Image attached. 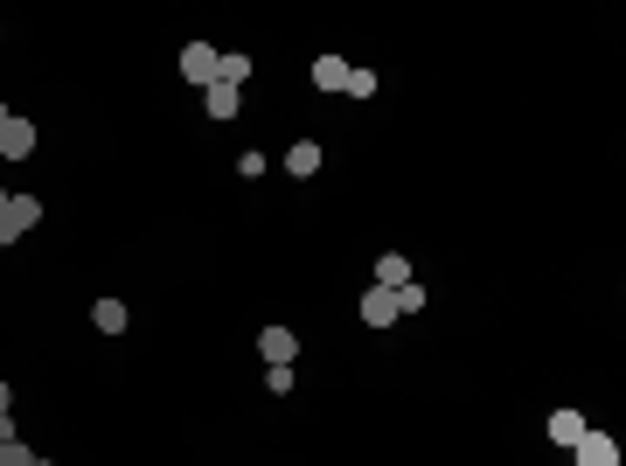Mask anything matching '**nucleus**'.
Returning a JSON list of instances; mask_svg holds the SVG:
<instances>
[{"label": "nucleus", "instance_id": "1", "mask_svg": "<svg viewBox=\"0 0 626 466\" xmlns=\"http://www.w3.org/2000/svg\"><path fill=\"white\" fill-rule=\"evenodd\" d=\"M35 223H42V202H35L28 188H14V195H7V209H0V251H7V244H21Z\"/></svg>", "mask_w": 626, "mask_h": 466}, {"label": "nucleus", "instance_id": "2", "mask_svg": "<svg viewBox=\"0 0 626 466\" xmlns=\"http://www.w3.org/2000/svg\"><path fill=\"white\" fill-rule=\"evenodd\" d=\"M216 63H223V49H209V42H188V49H181V77L202 84V91L216 84Z\"/></svg>", "mask_w": 626, "mask_h": 466}, {"label": "nucleus", "instance_id": "3", "mask_svg": "<svg viewBox=\"0 0 626 466\" xmlns=\"http://www.w3.org/2000/svg\"><path fill=\"white\" fill-rule=\"evenodd\" d=\"M571 460H578V466H620V446H613L606 432H585V439L571 446Z\"/></svg>", "mask_w": 626, "mask_h": 466}, {"label": "nucleus", "instance_id": "4", "mask_svg": "<svg viewBox=\"0 0 626 466\" xmlns=\"http://www.w3.org/2000/svg\"><path fill=\"white\" fill-rule=\"evenodd\" d=\"M543 432H550V446H564V453H571L592 425H585V411H550V425H543Z\"/></svg>", "mask_w": 626, "mask_h": 466}, {"label": "nucleus", "instance_id": "5", "mask_svg": "<svg viewBox=\"0 0 626 466\" xmlns=\"http://www.w3.org/2000/svg\"><path fill=\"white\" fill-rule=\"evenodd\" d=\"M202 105H209V119H216V126H230V119L244 112V91H230V84H209V91H202Z\"/></svg>", "mask_w": 626, "mask_h": 466}, {"label": "nucleus", "instance_id": "6", "mask_svg": "<svg viewBox=\"0 0 626 466\" xmlns=\"http://www.w3.org/2000/svg\"><path fill=\"white\" fill-rule=\"evenodd\" d=\"M258 355H265V362H293V355H300V334H293V327H265V334H258Z\"/></svg>", "mask_w": 626, "mask_h": 466}, {"label": "nucleus", "instance_id": "7", "mask_svg": "<svg viewBox=\"0 0 626 466\" xmlns=\"http://www.w3.org/2000/svg\"><path fill=\"white\" fill-rule=\"evenodd\" d=\"M0 154L28 160V154H35V126H28V119H7V126H0Z\"/></svg>", "mask_w": 626, "mask_h": 466}, {"label": "nucleus", "instance_id": "8", "mask_svg": "<svg viewBox=\"0 0 626 466\" xmlns=\"http://www.w3.org/2000/svg\"><path fill=\"white\" fill-rule=\"evenodd\" d=\"M286 174H293V181H313V174H320V140H293V147H286Z\"/></svg>", "mask_w": 626, "mask_h": 466}, {"label": "nucleus", "instance_id": "9", "mask_svg": "<svg viewBox=\"0 0 626 466\" xmlns=\"http://www.w3.org/2000/svg\"><path fill=\"white\" fill-rule=\"evenodd\" d=\"M348 70L355 63H341V56H313V91H348Z\"/></svg>", "mask_w": 626, "mask_h": 466}, {"label": "nucleus", "instance_id": "10", "mask_svg": "<svg viewBox=\"0 0 626 466\" xmlns=\"http://www.w3.org/2000/svg\"><path fill=\"white\" fill-rule=\"evenodd\" d=\"M376 286H383V293L411 286V258H404V251H383V258H376Z\"/></svg>", "mask_w": 626, "mask_h": 466}, {"label": "nucleus", "instance_id": "11", "mask_svg": "<svg viewBox=\"0 0 626 466\" xmlns=\"http://www.w3.org/2000/svg\"><path fill=\"white\" fill-rule=\"evenodd\" d=\"M390 320H397V300H390L383 286H369V293H362V327H390Z\"/></svg>", "mask_w": 626, "mask_h": 466}, {"label": "nucleus", "instance_id": "12", "mask_svg": "<svg viewBox=\"0 0 626 466\" xmlns=\"http://www.w3.org/2000/svg\"><path fill=\"white\" fill-rule=\"evenodd\" d=\"M126 320H133L126 300H91V327H98V334H126Z\"/></svg>", "mask_w": 626, "mask_h": 466}, {"label": "nucleus", "instance_id": "13", "mask_svg": "<svg viewBox=\"0 0 626 466\" xmlns=\"http://www.w3.org/2000/svg\"><path fill=\"white\" fill-rule=\"evenodd\" d=\"M244 77H251V56H244V49H230V56L216 63V84H230V91H244Z\"/></svg>", "mask_w": 626, "mask_h": 466}, {"label": "nucleus", "instance_id": "14", "mask_svg": "<svg viewBox=\"0 0 626 466\" xmlns=\"http://www.w3.org/2000/svg\"><path fill=\"white\" fill-rule=\"evenodd\" d=\"M0 466H35V446L28 439H0Z\"/></svg>", "mask_w": 626, "mask_h": 466}, {"label": "nucleus", "instance_id": "15", "mask_svg": "<svg viewBox=\"0 0 626 466\" xmlns=\"http://www.w3.org/2000/svg\"><path fill=\"white\" fill-rule=\"evenodd\" d=\"M265 390H272V397H293V362H272V369H265Z\"/></svg>", "mask_w": 626, "mask_h": 466}, {"label": "nucleus", "instance_id": "16", "mask_svg": "<svg viewBox=\"0 0 626 466\" xmlns=\"http://www.w3.org/2000/svg\"><path fill=\"white\" fill-rule=\"evenodd\" d=\"M390 300H397V313H418V307H425V286H418V279H411V286H397V293H390Z\"/></svg>", "mask_w": 626, "mask_h": 466}, {"label": "nucleus", "instance_id": "17", "mask_svg": "<svg viewBox=\"0 0 626 466\" xmlns=\"http://www.w3.org/2000/svg\"><path fill=\"white\" fill-rule=\"evenodd\" d=\"M348 98H376V70H348Z\"/></svg>", "mask_w": 626, "mask_h": 466}, {"label": "nucleus", "instance_id": "18", "mask_svg": "<svg viewBox=\"0 0 626 466\" xmlns=\"http://www.w3.org/2000/svg\"><path fill=\"white\" fill-rule=\"evenodd\" d=\"M7 119H14V112H7V105H0V126H7Z\"/></svg>", "mask_w": 626, "mask_h": 466}, {"label": "nucleus", "instance_id": "19", "mask_svg": "<svg viewBox=\"0 0 626 466\" xmlns=\"http://www.w3.org/2000/svg\"><path fill=\"white\" fill-rule=\"evenodd\" d=\"M7 195H14V188H0V209H7Z\"/></svg>", "mask_w": 626, "mask_h": 466}, {"label": "nucleus", "instance_id": "20", "mask_svg": "<svg viewBox=\"0 0 626 466\" xmlns=\"http://www.w3.org/2000/svg\"><path fill=\"white\" fill-rule=\"evenodd\" d=\"M35 466H56V460H35Z\"/></svg>", "mask_w": 626, "mask_h": 466}]
</instances>
